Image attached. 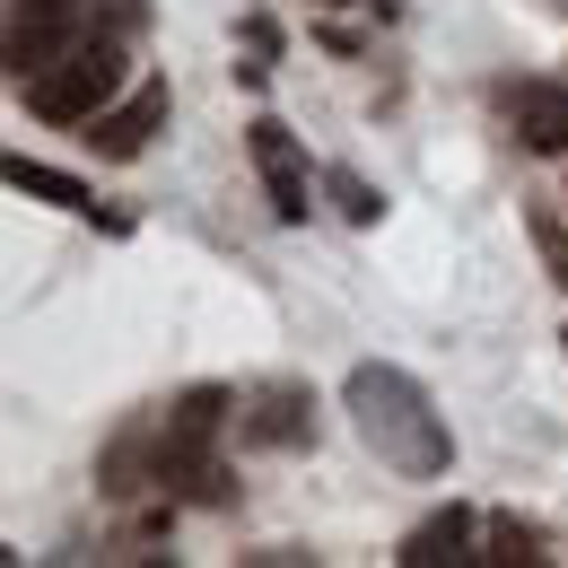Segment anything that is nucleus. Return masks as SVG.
Here are the masks:
<instances>
[{
	"mask_svg": "<svg viewBox=\"0 0 568 568\" xmlns=\"http://www.w3.org/2000/svg\"><path fill=\"white\" fill-rule=\"evenodd\" d=\"M342 403H351L358 437L403 473V481H437L446 464H455V437H446V420H437V403H428L420 385L403 376V367H351V385H342Z\"/></svg>",
	"mask_w": 568,
	"mask_h": 568,
	"instance_id": "obj_1",
	"label": "nucleus"
},
{
	"mask_svg": "<svg viewBox=\"0 0 568 568\" xmlns=\"http://www.w3.org/2000/svg\"><path fill=\"white\" fill-rule=\"evenodd\" d=\"M219 420H227V394L219 385H193L166 428H158V490H184V498H219Z\"/></svg>",
	"mask_w": 568,
	"mask_h": 568,
	"instance_id": "obj_2",
	"label": "nucleus"
},
{
	"mask_svg": "<svg viewBox=\"0 0 568 568\" xmlns=\"http://www.w3.org/2000/svg\"><path fill=\"white\" fill-rule=\"evenodd\" d=\"M114 88H123V44H114V36H88V44H71L53 71L27 79V105H36L44 123H97Z\"/></svg>",
	"mask_w": 568,
	"mask_h": 568,
	"instance_id": "obj_3",
	"label": "nucleus"
},
{
	"mask_svg": "<svg viewBox=\"0 0 568 568\" xmlns=\"http://www.w3.org/2000/svg\"><path fill=\"white\" fill-rule=\"evenodd\" d=\"M71 27H79V0H9V71H18V88L71 53Z\"/></svg>",
	"mask_w": 568,
	"mask_h": 568,
	"instance_id": "obj_4",
	"label": "nucleus"
},
{
	"mask_svg": "<svg viewBox=\"0 0 568 568\" xmlns=\"http://www.w3.org/2000/svg\"><path fill=\"white\" fill-rule=\"evenodd\" d=\"M149 132H166V88L149 79V88H132L123 105H105L97 123H88V141H97V158H141Z\"/></svg>",
	"mask_w": 568,
	"mask_h": 568,
	"instance_id": "obj_5",
	"label": "nucleus"
},
{
	"mask_svg": "<svg viewBox=\"0 0 568 568\" xmlns=\"http://www.w3.org/2000/svg\"><path fill=\"white\" fill-rule=\"evenodd\" d=\"M254 175H263V193H272V211H281L288 227L315 211V202H306V158H297V141H288L281 123H254Z\"/></svg>",
	"mask_w": 568,
	"mask_h": 568,
	"instance_id": "obj_6",
	"label": "nucleus"
},
{
	"mask_svg": "<svg viewBox=\"0 0 568 568\" xmlns=\"http://www.w3.org/2000/svg\"><path fill=\"white\" fill-rule=\"evenodd\" d=\"M507 114H516L525 149H542V158H560V149H568V88H551V79H525V88L507 97Z\"/></svg>",
	"mask_w": 568,
	"mask_h": 568,
	"instance_id": "obj_7",
	"label": "nucleus"
},
{
	"mask_svg": "<svg viewBox=\"0 0 568 568\" xmlns=\"http://www.w3.org/2000/svg\"><path fill=\"white\" fill-rule=\"evenodd\" d=\"M464 542H473V516H464V507H446V516H428L420 534L403 542V568H455V560H473Z\"/></svg>",
	"mask_w": 568,
	"mask_h": 568,
	"instance_id": "obj_8",
	"label": "nucleus"
},
{
	"mask_svg": "<svg viewBox=\"0 0 568 568\" xmlns=\"http://www.w3.org/2000/svg\"><path fill=\"white\" fill-rule=\"evenodd\" d=\"M245 437H254V446H297V437H306V394H297V385H272V394H254V412H245Z\"/></svg>",
	"mask_w": 568,
	"mask_h": 568,
	"instance_id": "obj_9",
	"label": "nucleus"
},
{
	"mask_svg": "<svg viewBox=\"0 0 568 568\" xmlns=\"http://www.w3.org/2000/svg\"><path fill=\"white\" fill-rule=\"evenodd\" d=\"M9 193H36V202H53V211H88V193H79L71 175H53V166H36V158H9Z\"/></svg>",
	"mask_w": 568,
	"mask_h": 568,
	"instance_id": "obj_10",
	"label": "nucleus"
},
{
	"mask_svg": "<svg viewBox=\"0 0 568 568\" xmlns=\"http://www.w3.org/2000/svg\"><path fill=\"white\" fill-rule=\"evenodd\" d=\"M333 202H342V219H358V227H367V219L385 211V202H376V193H367V184H358L351 166H333Z\"/></svg>",
	"mask_w": 568,
	"mask_h": 568,
	"instance_id": "obj_11",
	"label": "nucleus"
},
{
	"mask_svg": "<svg viewBox=\"0 0 568 568\" xmlns=\"http://www.w3.org/2000/svg\"><path fill=\"white\" fill-rule=\"evenodd\" d=\"M534 245H542V263H551V281L568 288V227L551 211H534Z\"/></svg>",
	"mask_w": 568,
	"mask_h": 568,
	"instance_id": "obj_12",
	"label": "nucleus"
},
{
	"mask_svg": "<svg viewBox=\"0 0 568 568\" xmlns=\"http://www.w3.org/2000/svg\"><path fill=\"white\" fill-rule=\"evenodd\" d=\"M534 542H542L534 525H498V551H490V560H534Z\"/></svg>",
	"mask_w": 568,
	"mask_h": 568,
	"instance_id": "obj_13",
	"label": "nucleus"
}]
</instances>
